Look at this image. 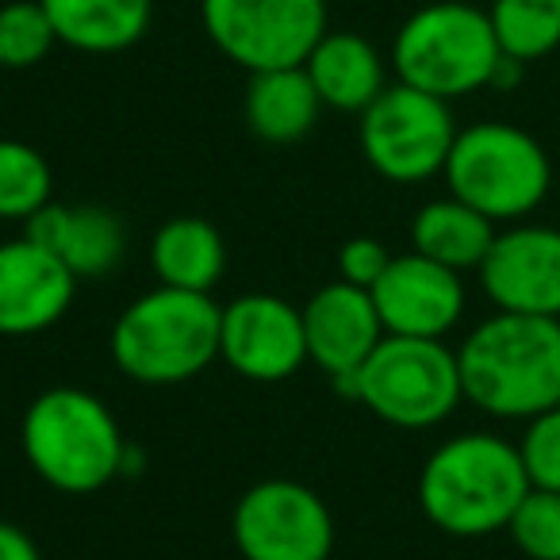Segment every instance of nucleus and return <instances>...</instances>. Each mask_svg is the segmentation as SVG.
I'll return each mask as SVG.
<instances>
[{"label": "nucleus", "instance_id": "nucleus-4", "mask_svg": "<svg viewBox=\"0 0 560 560\" xmlns=\"http://www.w3.org/2000/svg\"><path fill=\"white\" fill-rule=\"evenodd\" d=\"M219 315L208 292L154 289L112 327V358L139 384H185L219 358Z\"/></svg>", "mask_w": 560, "mask_h": 560}, {"label": "nucleus", "instance_id": "nucleus-8", "mask_svg": "<svg viewBox=\"0 0 560 560\" xmlns=\"http://www.w3.org/2000/svg\"><path fill=\"white\" fill-rule=\"evenodd\" d=\"M208 39L246 73L304 66L330 32L327 0H200Z\"/></svg>", "mask_w": 560, "mask_h": 560}, {"label": "nucleus", "instance_id": "nucleus-14", "mask_svg": "<svg viewBox=\"0 0 560 560\" xmlns=\"http://www.w3.org/2000/svg\"><path fill=\"white\" fill-rule=\"evenodd\" d=\"M78 277L32 238L0 242V335L27 338L55 327L73 304Z\"/></svg>", "mask_w": 560, "mask_h": 560}, {"label": "nucleus", "instance_id": "nucleus-18", "mask_svg": "<svg viewBox=\"0 0 560 560\" xmlns=\"http://www.w3.org/2000/svg\"><path fill=\"white\" fill-rule=\"evenodd\" d=\"M58 43L85 55H119L150 32L154 0H39Z\"/></svg>", "mask_w": 560, "mask_h": 560}, {"label": "nucleus", "instance_id": "nucleus-10", "mask_svg": "<svg viewBox=\"0 0 560 560\" xmlns=\"http://www.w3.org/2000/svg\"><path fill=\"white\" fill-rule=\"evenodd\" d=\"M231 534L246 560H327L335 514L307 483L261 480L238 499Z\"/></svg>", "mask_w": 560, "mask_h": 560}, {"label": "nucleus", "instance_id": "nucleus-7", "mask_svg": "<svg viewBox=\"0 0 560 560\" xmlns=\"http://www.w3.org/2000/svg\"><path fill=\"white\" fill-rule=\"evenodd\" d=\"M353 404L399 430H430L465 404L457 350L442 338L384 335L353 373Z\"/></svg>", "mask_w": 560, "mask_h": 560}, {"label": "nucleus", "instance_id": "nucleus-17", "mask_svg": "<svg viewBox=\"0 0 560 560\" xmlns=\"http://www.w3.org/2000/svg\"><path fill=\"white\" fill-rule=\"evenodd\" d=\"M323 108L365 112L388 89L376 47L358 32H327L304 62Z\"/></svg>", "mask_w": 560, "mask_h": 560}, {"label": "nucleus", "instance_id": "nucleus-1", "mask_svg": "<svg viewBox=\"0 0 560 560\" xmlns=\"http://www.w3.org/2000/svg\"><path fill=\"white\" fill-rule=\"evenodd\" d=\"M465 404L529 422L560 407V319L495 312L457 350Z\"/></svg>", "mask_w": 560, "mask_h": 560}, {"label": "nucleus", "instance_id": "nucleus-28", "mask_svg": "<svg viewBox=\"0 0 560 560\" xmlns=\"http://www.w3.org/2000/svg\"><path fill=\"white\" fill-rule=\"evenodd\" d=\"M0 560H43L39 545L12 522H0Z\"/></svg>", "mask_w": 560, "mask_h": 560}, {"label": "nucleus", "instance_id": "nucleus-22", "mask_svg": "<svg viewBox=\"0 0 560 560\" xmlns=\"http://www.w3.org/2000/svg\"><path fill=\"white\" fill-rule=\"evenodd\" d=\"M488 20L499 50L522 66L560 47V0H491Z\"/></svg>", "mask_w": 560, "mask_h": 560}, {"label": "nucleus", "instance_id": "nucleus-16", "mask_svg": "<svg viewBox=\"0 0 560 560\" xmlns=\"http://www.w3.org/2000/svg\"><path fill=\"white\" fill-rule=\"evenodd\" d=\"M24 238L39 242L78 280H101L124 261L127 231L101 203H47L24 223Z\"/></svg>", "mask_w": 560, "mask_h": 560}, {"label": "nucleus", "instance_id": "nucleus-3", "mask_svg": "<svg viewBox=\"0 0 560 560\" xmlns=\"http://www.w3.org/2000/svg\"><path fill=\"white\" fill-rule=\"evenodd\" d=\"M27 465L66 495H93L108 488L127 465V442L116 415L85 388H50L27 407Z\"/></svg>", "mask_w": 560, "mask_h": 560}, {"label": "nucleus", "instance_id": "nucleus-2", "mask_svg": "<svg viewBox=\"0 0 560 560\" xmlns=\"http://www.w3.org/2000/svg\"><path fill=\"white\" fill-rule=\"evenodd\" d=\"M529 476L518 442L468 430L442 442L419 472V506L442 534L488 537L511 526Z\"/></svg>", "mask_w": 560, "mask_h": 560}, {"label": "nucleus", "instance_id": "nucleus-21", "mask_svg": "<svg viewBox=\"0 0 560 560\" xmlns=\"http://www.w3.org/2000/svg\"><path fill=\"white\" fill-rule=\"evenodd\" d=\"M150 261L165 289L180 292H208L219 284L226 269V246L223 234L200 215H177L165 219L150 246Z\"/></svg>", "mask_w": 560, "mask_h": 560}, {"label": "nucleus", "instance_id": "nucleus-12", "mask_svg": "<svg viewBox=\"0 0 560 560\" xmlns=\"http://www.w3.org/2000/svg\"><path fill=\"white\" fill-rule=\"evenodd\" d=\"M483 296L495 312L560 319V231L545 223H511L495 234L480 269Z\"/></svg>", "mask_w": 560, "mask_h": 560}, {"label": "nucleus", "instance_id": "nucleus-13", "mask_svg": "<svg viewBox=\"0 0 560 560\" xmlns=\"http://www.w3.org/2000/svg\"><path fill=\"white\" fill-rule=\"evenodd\" d=\"M384 335L399 338H445L465 315V280L457 269L430 261L422 254H396L381 280L369 289Z\"/></svg>", "mask_w": 560, "mask_h": 560}, {"label": "nucleus", "instance_id": "nucleus-9", "mask_svg": "<svg viewBox=\"0 0 560 560\" xmlns=\"http://www.w3.org/2000/svg\"><path fill=\"white\" fill-rule=\"evenodd\" d=\"M453 142H457V119L450 104L404 81L388 85L361 112L365 162L396 185H419L445 173Z\"/></svg>", "mask_w": 560, "mask_h": 560}, {"label": "nucleus", "instance_id": "nucleus-23", "mask_svg": "<svg viewBox=\"0 0 560 560\" xmlns=\"http://www.w3.org/2000/svg\"><path fill=\"white\" fill-rule=\"evenodd\" d=\"M50 165L35 147L0 139V219H32L50 203Z\"/></svg>", "mask_w": 560, "mask_h": 560}, {"label": "nucleus", "instance_id": "nucleus-25", "mask_svg": "<svg viewBox=\"0 0 560 560\" xmlns=\"http://www.w3.org/2000/svg\"><path fill=\"white\" fill-rule=\"evenodd\" d=\"M511 541L529 560H560V491L529 488L506 526Z\"/></svg>", "mask_w": 560, "mask_h": 560}, {"label": "nucleus", "instance_id": "nucleus-26", "mask_svg": "<svg viewBox=\"0 0 560 560\" xmlns=\"http://www.w3.org/2000/svg\"><path fill=\"white\" fill-rule=\"evenodd\" d=\"M522 465H526L529 488L560 491V407L526 422L518 438Z\"/></svg>", "mask_w": 560, "mask_h": 560}, {"label": "nucleus", "instance_id": "nucleus-15", "mask_svg": "<svg viewBox=\"0 0 560 560\" xmlns=\"http://www.w3.org/2000/svg\"><path fill=\"white\" fill-rule=\"evenodd\" d=\"M307 338V361L335 376H350L365 365L369 353L381 346L384 323L365 289H353L346 280H330L300 307Z\"/></svg>", "mask_w": 560, "mask_h": 560}, {"label": "nucleus", "instance_id": "nucleus-27", "mask_svg": "<svg viewBox=\"0 0 560 560\" xmlns=\"http://www.w3.org/2000/svg\"><path fill=\"white\" fill-rule=\"evenodd\" d=\"M392 249L384 246L381 238H369V234H358V238H350L342 249H338V277L346 280V284H353V289H373L376 280L388 272L392 265Z\"/></svg>", "mask_w": 560, "mask_h": 560}, {"label": "nucleus", "instance_id": "nucleus-19", "mask_svg": "<svg viewBox=\"0 0 560 560\" xmlns=\"http://www.w3.org/2000/svg\"><path fill=\"white\" fill-rule=\"evenodd\" d=\"M242 108H246V124L257 139L272 142V147H289L315 127L323 101L304 66H292V70L249 73Z\"/></svg>", "mask_w": 560, "mask_h": 560}, {"label": "nucleus", "instance_id": "nucleus-5", "mask_svg": "<svg viewBox=\"0 0 560 560\" xmlns=\"http://www.w3.org/2000/svg\"><path fill=\"white\" fill-rule=\"evenodd\" d=\"M503 50L491 32L488 9L468 0H434L404 20L392 43L399 81L453 104L491 89Z\"/></svg>", "mask_w": 560, "mask_h": 560}, {"label": "nucleus", "instance_id": "nucleus-24", "mask_svg": "<svg viewBox=\"0 0 560 560\" xmlns=\"http://www.w3.org/2000/svg\"><path fill=\"white\" fill-rule=\"evenodd\" d=\"M58 43L55 24L39 0H9L0 9V66L4 70H32Z\"/></svg>", "mask_w": 560, "mask_h": 560}, {"label": "nucleus", "instance_id": "nucleus-11", "mask_svg": "<svg viewBox=\"0 0 560 560\" xmlns=\"http://www.w3.org/2000/svg\"><path fill=\"white\" fill-rule=\"evenodd\" d=\"M219 358L246 381H289L307 361L304 315L269 292L231 300L219 315Z\"/></svg>", "mask_w": 560, "mask_h": 560}, {"label": "nucleus", "instance_id": "nucleus-6", "mask_svg": "<svg viewBox=\"0 0 560 560\" xmlns=\"http://www.w3.org/2000/svg\"><path fill=\"white\" fill-rule=\"evenodd\" d=\"M442 177L450 196L465 200L495 226H511L545 203L552 188V162L526 127L480 119L457 131Z\"/></svg>", "mask_w": 560, "mask_h": 560}, {"label": "nucleus", "instance_id": "nucleus-20", "mask_svg": "<svg viewBox=\"0 0 560 560\" xmlns=\"http://www.w3.org/2000/svg\"><path fill=\"white\" fill-rule=\"evenodd\" d=\"M499 226L457 196H442L415 211L411 219V249L445 269H480L495 242Z\"/></svg>", "mask_w": 560, "mask_h": 560}]
</instances>
